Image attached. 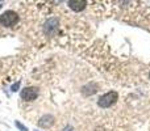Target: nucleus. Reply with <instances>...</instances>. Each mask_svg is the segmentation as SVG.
Wrapping results in <instances>:
<instances>
[{"instance_id":"7","label":"nucleus","mask_w":150,"mask_h":131,"mask_svg":"<svg viewBox=\"0 0 150 131\" xmlns=\"http://www.w3.org/2000/svg\"><path fill=\"white\" fill-rule=\"evenodd\" d=\"M15 125H16V127H18V129H20L21 131H28V129H26L25 126H23V125H21L18 121H16V122H15Z\"/></svg>"},{"instance_id":"6","label":"nucleus","mask_w":150,"mask_h":131,"mask_svg":"<svg viewBox=\"0 0 150 131\" xmlns=\"http://www.w3.org/2000/svg\"><path fill=\"white\" fill-rule=\"evenodd\" d=\"M53 125H54V117L50 116V114L41 117V118H40V121H38V126L40 127H46V129H47V127L53 126Z\"/></svg>"},{"instance_id":"3","label":"nucleus","mask_w":150,"mask_h":131,"mask_svg":"<svg viewBox=\"0 0 150 131\" xmlns=\"http://www.w3.org/2000/svg\"><path fill=\"white\" fill-rule=\"evenodd\" d=\"M38 96V89L36 87H28L21 90V98L24 101H34Z\"/></svg>"},{"instance_id":"5","label":"nucleus","mask_w":150,"mask_h":131,"mask_svg":"<svg viewBox=\"0 0 150 131\" xmlns=\"http://www.w3.org/2000/svg\"><path fill=\"white\" fill-rule=\"evenodd\" d=\"M67 5L75 12H80V11H83L86 8L87 1H84V0H71V1L67 3Z\"/></svg>"},{"instance_id":"2","label":"nucleus","mask_w":150,"mask_h":131,"mask_svg":"<svg viewBox=\"0 0 150 131\" xmlns=\"http://www.w3.org/2000/svg\"><path fill=\"white\" fill-rule=\"evenodd\" d=\"M117 97H119L117 92L111 90V92L105 93V95H103L100 98H99V100H98V105L100 106V108H109V106H112L117 101Z\"/></svg>"},{"instance_id":"11","label":"nucleus","mask_w":150,"mask_h":131,"mask_svg":"<svg viewBox=\"0 0 150 131\" xmlns=\"http://www.w3.org/2000/svg\"><path fill=\"white\" fill-rule=\"evenodd\" d=\"M149 77H150V74H149Z\"/></svg>"},{"instance_id":"1","label":"nucleus","mask_w":150,"mask_h":131,"mask_svg":"<svg viewBox=\"0 0 150 131\" xmlns=\"http://www.w3.org/2000/svg\"><path fill=\"white\" fill-rule=\"evenodd\" d=\"M17 22H18V15L15 11H5L0 16V24L3 26H5V28H12Z\"/></svg>"},{"instance_id":"9","label":"nucleus","mask_w":150,"mask_h":131,"mask_svg":"<svg viewBox=\"0 0 150 131\" xmlns=\"http://www.w3.org/2000/svg\"><path fill=\"white\" fill-rule=\"evenodd\" d=\"M63 131H74V129L71 126H66L65 129H63Z\"/></svg>"},{"instance_id":"4","label":"nucleus","mask_w":150,"mask_h":131,"mask_svg":"<svg viewBox=\"0 0 150 131\" xmlns=\"http://www.w3.org/2000/svg\"><path fill=\"white\" fill-rule=\"evenodd\" d=\"M58 29V18L55 17H52L45 22V26H44V30L47 36H53V34L57 32Z\"/></svg>"},{"instance_id":"10","label":"nucleus","mask_w":150,"mask_h":131,"mask_svg":"<svg viewBox=\"0 0 150 131\" xmlns=\"http://www.w3.org/2000/svg\"><path fill=\"white\" fill-rule=\"evenodd\" d=\"M3 5H4V3H3V1H0V9H1V8H3Z\"/></svg>"},{"instance_id":"8","label":"nucleus","mask_w":150,"mask_h":131,"mask_svg":"<svg viewBox=\"0 0 150 131\" xmlns=\"http://www.w3.org/2000/svg\"><path fill=\"white\" fill-rule=\"evenodd\" d=\"M18 88H20V81H17L16 84H13L12 88H11V90H12V92H16V90H18Z\"/></svg>"}]
</instances>
